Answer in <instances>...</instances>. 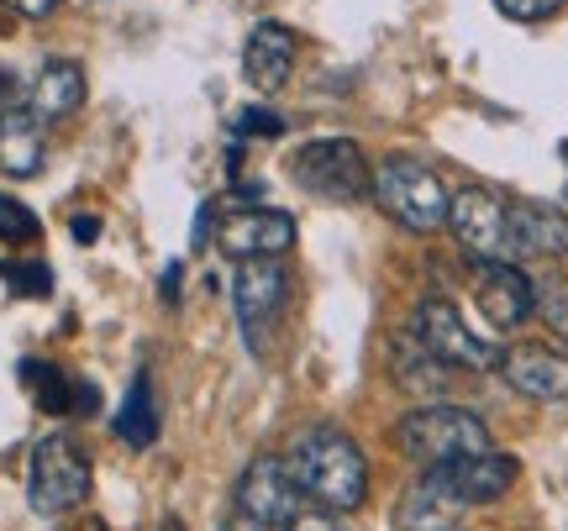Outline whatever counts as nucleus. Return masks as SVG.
<instances>
[{"mask_svg":"<svg viewBox=\"0 0 568 531\" xmlns=\"http://www.w3.org/2000/svg\"><path fill=\"white\" fill-rule=\"evenodd\" d=\"M284 469L295 479L305 500H316L322 511H358L368 500V463L364 448L347 437L343 427H305L290 448H284Z\"/></svg>","mask_w":568,"mask_h":531,"instance_id":"f257e3e1","label":"nucleus"},{"mask_svg":"<svg viewBox=\"0 0 568 531\" xmlns=\"http://www.w3.org/2000/svg\"><path fill=\"white\" fill-rule=\"evenodd\" d=\"M368 190H374L379 211H385L389 222H400L406 232H437L447 222V201L453 195H447L443 174L432 164H422V159H406V153L379 159Z\"/></svg>","mask_w":568,"mask_h":531,"instance_id":"f03ea898","label":"nucleus"},{"mask_svg":"<svg viewBox=\"0 0 568 531\" xmlns=\"http://www.w3.org/2000/svg\"><path fill=\"white\" fill-rule=\"evenodd\" d=\"M395 448L416 458L422 469H437V463H453V458H468V452H485L489 427L468 406H426L410 410L395 427Z\"/></svg>","mask_w":568,"mask_h":531,"instance_id":"7ed1b4c3","label":"nucleus"},{"mask_svg":"<svg viewBox=\"0 0 568 531\" xmlns=\"http://www.w3.org/2000/svg\"><path fill=\"white\" fill-rule=\"evenodd\" d=\"M290 180L301 184L305 195H316V201L353 205V201H364L374 169L364 164V147L353 143V137H316V143H305L290 159Z\"/></svg>","mask_w":568,"mask_h":531,"instance_id":"20e7f679","label":"nucleus"},{"mask_svg":"<svg viewBox=\"0 0 568 531\" xmlns=\"http://www.w3.org/2000/svg\"><path fill=\"white\" fill-rule=\"evenodd\" d=\"M290 300V274L280 268V258H243L232 274V310L243 327L247 353H268V331L280 327V310Z\"/></svg>","mask_w":568,"mask_h":531,"instance_id":"39448f33","label":"nucleus"},{"mask_svg":"<svg viewBox=\"0 0 568 531\" xmlns=\"http://www.w3.org/2000/svg\"><path fill=\"white\" fill-rule=\"evenodd\" d=\"M90 494V458L69 437H42L27 473V500L38 515H69Z\"/></svg>","mask_w":568,"mask_h":531,"instance_id":"423d86ee","label":"nucleus"},{"mask_svg":"<svg viewBox=\"0 0 568 531\" xmlns=\"http://www.w3.org/2000/svg\"><path fill=\"white\" fill-rule=\"evenodd\" d=\"M410 337H416L432 358H443L447 368H495L500 364V348H495L489 337H479L474 327H464L458 306L443 300V295H432V300L416 306V316H410Z\"/></svg>","mask_w":568,"mask_h":531,"instance_id":"0eeeda50","label":"nucleus"},{"mask_svg":"<svg viewBox=\"0 0 568 531\" xmlns=\"http://www.w3.org/2000/svg\"><path fill=\"white\" fill-rule=\"evenodd\" d=\"M447 226L474 264L489 258H510V205L485 190V184H464L453 201H447Z\"/></svg>","mask_w":568,"mask_h":531,"instance_id":"6e6552de","label":"nucleus"},{"mask_svg":"<svg viewBox=\"0 0 568 531\" xmlns=\"http://www.w3.org/2000/svg\"><path fill=\"white\" fill-rule=\"evenodd\" d=\"M516 458L506 452H468V458H453V463H437V469H426V479L447 494V500H458V506H495L500 494H510L516 484Z\"/></svg>","mask_w":568,"mask_h":531,"instance_id":"1a4fd4ad","label":"nucleus"},{"mask_svg":"<svg viewBox=\"0 0 568 531\" xmlns=\"http://www.w3.org/2000/svg\"><path fill=\"white\" fill-rule=\"evenodd\" d=\"M232 500H237V511H243V515H253V521H264V527L284 531L295 515H301L305 494L295 490V479H290V469H284V458L264 452V458H253V463L243 469V479H237Z\"/></svg>","mask_w":568,"mask_h":531,"instance_id":"9d476101","label":"nucleus"},{"mask_svg":"<svg viewBox=\"0 0 568 531\" xmlns=\"http://www.w3.org/2000/svg\"><path fill=\"white\" fill-rule=\"evenodd\" d=\"M474 300L495 331H516L537 310V285L510 258H489V264H474Z\"/></svg>","mask_w":568,"mask_h":531,"instance_id":"9b49d317","label":"nucleus"},{"mask_svg":"<svg viewBox=\"0 0 568 531\" xmlns=\"http://www.w3.org/2000/svg\"><path fill=\"white\" fill-rule=\"evenodd\" d=\"M216 247L226 258H280L295 247V222L284 211H268V205H243V211H226L222 226H216Z\"/></svg>","mask_w":568,"mask_h":531,"instance_id":"f8f14e48","label":"nucleus"},{"mask_svg":"<svg viewBox=\"0 0 568 531\" xmlns=\"http://www.w3.org/2000/svg\"><path fill=\"white\" fill-rule=\"evenodd\" d=\"M495 368L527 400H568V353L548 348V343H516V348L500 353Z\"/></svg>","mask_w":568,"mask_h":531,"instance_id":"ddd939ff","label":"nucleus"},{"mask_svg":"<svg viewBox=\"0 0 568 531\" xmlns=\"http://www.w3.org/2000/svg\"><path fill=\"white\" fill-rule=\"evenodd\" d=\"M295 59H301V38L284 27V21H258L243 42V74L253 90H280L290 74H295Z\"/></svg>","mask_w":568,"mask_h":531,"instance_id":"4468645a","label":"nucleus"},{"mask_svg":"<svg viewBox=\"0 0 568 531\" xmlns=\"http://www.w3.org/2000/svg\"><path fill=\"white\" fill-rule=\"evenodd\" d=\"M510 258H568V211L542 201L510 205Z\"/></svg>","mask_w":568,"mask_h":531,"instance_id":"2eb2a0df","label":"nucleus"},{"mask_svg":"<svg viewBox=\"0 0 568 531\" xmlns=\"http://www.w3.org/2000/svg\"><path fill=\"white\" fill-rule=\"evenodd\" d=\"M80 105H84V69L80 63L74 59L42 63V74L32 80V90H27V111H32L42 126H53V122H69Z\"/></svg>","mask_w":568,"mask_h":531,"instance_id":"dca6fc26","label":"nucleus"},{"mask_svg":"<svg viewBox=\"0 0 568 531\" xmlns=\"http://www.w3.org/2000/svg\"><path fill=\"white\" fill-rule=\"evenodd\" d=\"M21 385L32 389L38 410H48V416H90V410L101 406L95 385H80V379H69L63 368L42 364V358H27V364H21Z\"/></svg>","mask_w":568,"mask_h":531,"instance_id":"f3484780","label":"nucleus"},{"mask_svg":"<svg viewBox=\"0 0 568 531\" xmlns=\"http://www.w3.org/2000/svg\"><path fill=\"white\" fill-rule=\"evenodd\" d=\"M0 174L11 180L42 174V122L32 111H0Z\"/></svg>","mask_w":568,"mask_h":531,"instance_id":"a211bd4d","label":"nucleus"},{"mask_svg":"<svg viewBox=\"0 0 568 531\" xmlns=\"http://www.w3.org/2000/svg\"><path fill=\"white\" fill-rule=\"evenodd\" d=\"M111 431L122 437L126 448H153V442H159V400H153L148 374H138V379H132L122 410L111 416Z\"/></svg>","mask_w":568,"mask_h":531,"instance_id":"6ab92c4d","label":"nucleus"},{"mask_svg":"<svg viewBox=\"0 0 568 531\" xmlns=\"http://www.w3.org/2000/svg\"><path fill=\"white\" fill-rule=\"evenodd\" d=\"M458 511H464L458 500H447L432 479H422V484L400 500V531H453Z\"/></svg>","mask_w":568,"mask_h":531,"instance_id":"aec40b11","label":"nucleus"},{"mask_svg":"<svg viewBox=\"0 0 568 531\" xmlns=\"http://www.w3.org/2000/svg\"><path fill=\"white\" fill-rule=\"evenodd\" d=\"M447 374L453 368L443 364V358H432V353L416 343V337H395V379L406 389H416V395H432V389L447 385Z\"/></svg>","mask_w":568,"mask_h":531,"instance_id":"412c9836","label":"nucleus"},{"mask_svg":"<svg viewBox=\"0 0 568 531\" xmlns=\"http://www.w3.org/2000/svg\"><path fill=\"white\" fill-rule=\"evenodd\" d=\"M42 222L27 211V201L17 195H0V243H38Z\"/></svg>","mask_w":568,"mask_h":531,"instance_id":"4be33fe9","label":"nucleus"},{"mask_svg":"<svg viewBox=\"0 0 568 531\" xmlns=\"http://www.w3.org/2000/svg\"><path fill=\"white\" fill-rule=\"evenodd\" d=\"M0 279L11 285V295H27V300L53 295V268L48 264H0Z\"/></svg>","mask_w":568,"mask_h":531,"instance_id":"5701e85b","label":"nucleus"},{"mask_svg":"<svg viewBox=\"0 0 568 531\" xmlns=\"http://www.w3.org/2000/svg\"><path fill=\"white\" fill-rule=\"evenodd\" d=\"M232 137L243 143V137H284V116L280 111H268V105H247L232 116Z\"/></svg>","mask_w":568,"mask_h":531,"instance_id":"b1692460","label":"nucleus"},{"mask_svg":"<svg viewBox=\"0 0 568 531\" xmlns=\"http://www.w3.org/2000/svg\"><path fill=\"white\" fill-rule=\"evenodd\" d=\"M537 310H542V321H548L558 337H568V285H564V279L537 285Z\"/></svg>","mask_w":568,"mask_h":531,"instance_id":"393cba45","label":"nucleus"},{"mask_svg":"<svg viewBox=\"0 0 568 531\" xmlns=\"http://www.w3.org/2000/svg\"><path fill=\"white\" fill-rule=\"evenodd\" d=\"M500 6V17H510V21H548V17H558L568 0H495Z\"/></svg>","mask_w":568,"mask_h":531,"instance_id":"a878e982","label":"nucleus"},{"mask_svg":"<svg viewBox=\"0 0 568 531\" xmlns=\"http://www.w3.org/2000/svg\"><path fill=\"white\" fill-rule=\"evenodd\" d=\"M284 531H347V527L337 521V511H322V506H316V511H301Z\"/></svg>","mask_w":568,"mask_h":531,"instance_id":"bb28decb","label":"nucleus"},{"mask_svg":"<svg viewBox=\"0 0 568 531\" xmlns=\"http://www.w3.org/2000/svg\"><path fill=\"white\" fill-rule=\"evenodd\" d=\"M0 6H11L17 17H48V11H53L59 0H0Z\"/></svg>","mask_w":568,"mask_h":531,"instance_id":"cd10ccee","label":"nucleus"},{"mask_svg":"<svg viewBox=\"0 0 568 531\" xmlns=\"http://www.w3.org/2000/svg\"><path fill=\"white\" fill-rule=\"evenodd\" d=\"M211 222H216V205L205 201V205H201V216H195V247L211 243Z\"/></svg>","mask_w":568,"mask_h":531,"instance_id":"c85d7f7f","label":"nucleus"},{"mask_svg":"<svg viewBox=\"0 0 568 531\" xmlns=\"http://www.w3.org/2000/svg\"><path fill=\"white\" fill-rule=\"evenodd\" d=\"M180 279H184V268H180V264H169V268H163V300H169V306L180 300Z\"/></svg>","mask_w":568,"mask_h":531,"instance_id":"c756f323","label":"nucleus"},{"mask_svg":"<svg viewBox=\"0 0 568 531\" xmlns=\"http://www.w3.org/2000/svg\"><path fill=\"white\" fill-rule=\"evenodd\" d=\"M74 237H80V243H95V237H101V222H95V216H74Z\"/></svg>","mask_w":568,"mask_h":531,"instance_id":"7c9ffc66","label":"nucleus"},{"mask_svg":"<svg viewBox=\"0 0 568 531\" xmlns=\"http://www.w3.org/2000/svg\"><path fill=\"white\" fill-rule=\"evenodd\" d=\"M222 531H274V527H264V521H253V515H243V511H237V515H232V521H226Z\"/></svg>","mask_w":568,"mask_h":531,"instance_id":"2f4dec72","label":"nucleus"},{"mask_svg":"<svg viewBox=\"0 0 568 531\" xmlns=\"http://www.w3.org/2000/svg\"><path fill=\"white\" fill-rule=\"evenodd\" d=\"M163 531H184V527H180V521H163Z\"/></svg>","mask_w":568,"mask_h":531,"instance_id":"473e14b6","label":"nucleus"},{"mask_svg":"<svg viewBox=\"0 0 568 531\" xmlns=\"http://www.w3.org/2000/svg\"><path fill=\"white\" fill-rule=\"evenodd\" d=\"M564 164H568V143H564Z\"/></svg>","mask_w":568,"mask_h":531,"instance_id":"72a5a7b5","label":"nucleus"}]
</instances>
